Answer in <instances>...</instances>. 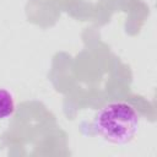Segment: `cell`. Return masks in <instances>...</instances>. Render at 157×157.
<instances>
[{"label": "cell", "mask_w": 157, "mask_h": 157, "mask_svg": "<svg viewBox=\"0 0 157 157\" xmlns=\"http://www.w3.org/2000/svg\"><path fill=\"white\" fill-rule=\"evenodd\" d=\"M140 115L126 102H112L102 107L94 117L93 128L104 140L124 145L130 142L137 134Z\"/></svg>", "instance_id": "1"}, {"label": "cell", "mask_w": 157, "mask_h": 157, "mask_svg": "<svg viewBox=\"0 0 157 157\" xmlns=\"http://www.w3.org/2000/svg\"><path fill=\"white\" fill-rule=\"evenodd\" d=\"M15 109L16 103L13 94L5 88H0V120L11 117Z\"/></svg>", "instance_id": "2"}]
</instances>
